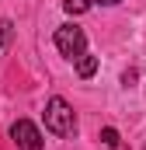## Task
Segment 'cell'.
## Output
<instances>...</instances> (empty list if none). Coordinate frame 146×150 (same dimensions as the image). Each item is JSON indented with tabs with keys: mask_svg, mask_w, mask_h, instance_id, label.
I'll return each instance as SVG.
<instances>
[{
	"mask_svg": "<svg viewBox=\"0 0 146 150\" xmlns=\"http://www.w3.org/2000/svg\"><path fill=\"white\" fill-rule=\"evenodd\" d=\"M45 129L56 133V136H73L77 133V115H73V105L66 98H49L45 101Z\"/></svg>",
	"mask_w": 146,
	"mask_h": 150,
	"instance_id": "obj_1",
	"label": "cell"
},
{
	"mask_svg": "<svg viewBox=\"0 0 146 150\" xmlns=\"http://www.w3.org/2000/svg\"><path fill=\"white\" fill-rule=\"evenodd\" d=\"M56 49L66 56V59H80L84 52H87V35H84V28H77V25H59L56 28Z\"/></svg>",
	"mask_w": 146,
	"mask_h": 150,
	"instance_id": "obj_2",
	"label": "cell"
},
{
	"mask_svg": "<svg viewBox=\"0 0 146 150\" xmlns=\"http://www.w3.org/2000/svg\"><path fill=\"white\" fill-rule=\"evenodd\" d=\"M11 140L18 143V150H42V133H38L35 122H28V119H18L11 126Z\"/></svg>",
	"mask_w": 146,
	"mask_h": 150,
	"instance_id": "obj_3",
	"label": "cell"
},
{
	"mask_svg": "<svg viewBox=\"0 0 146 150\" xmlns=\"http://www.w3.org/2000/svg\"><path fill=\"white\" fill-rule=\"evenodd\" d=\"M94 74H98V56H91V52H84V56L77 59V77H84V80H91Z\"/></svg>",
	"mask_w": 146,
	"mask_h": 150,
	"instance_id": "obj_4",
	"label": "cell"
},
{
	"mask_svg": "<svg viewBox=\"0 0 146 150\" xmlns=\"http://www.w3.org/2000/svg\"><path fill=\"white\" fill-rule=\"evenodd\" d=\"M63 7H66V14H84L91 7V0H63Z\"/></svg>",
	"mask_w": 146,
	"mask_h": 150,
	"instance_id": "obj_5",
	"label": "cell"
},
{
	"mask_svg": "<svg viewBox=\"0 0 146 150\" xmlns=\"http://www.w3.org/2000/svg\"><path fill=\"white\" fill-rule=\"evenodd\" d=\"M101 140H105V147H118V133H115V129H111V126H105V129H101Z\"/></svg>",
	"mask_w": 146,
	"mask_h": 150,
	"instance_id": "obj_6",
	"label": "cell"
},
{
	"mask_svg": "<svg viewBox=\"0 0 146 150\" xmlns=\"http://www.w3.org/2000/svg\"><path fill=\"white\" fill-rule=\"evenodd\" d=\"M94 4H101V7H115V4H122V0H94Z\"/></svg>",
	"mask_w": 146,
	"mask_h": 150,
	"instance_id": "obj_7",
	"label": "cell"
}]
</instances>
